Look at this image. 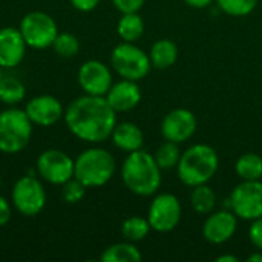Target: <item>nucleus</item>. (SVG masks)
<instances>
[{
  "instance_id": "1",
  "label": "nucleus",
  "mask_w": 262,
  "mask_h": 262,
  "mask_svg": "<svg viewBox=\"0 0 262 262\" xmlns=\"http://www.w3.org/2000/svg\"><path fill=\"white\" fill-rule=\"evenodd\" d=\"M64 124L78 140L100 144L111 138L117 121V112L106 97L83 94L74 98L64 109Z\"/></svg>"
},
{
  "instance_id": "2",
  "label": "nucleus",
  "mask_w": 262,
  "mask_h": 262,
  "mask_svg": "<svg viewBox=\"0 0 262 262\" xmlns=\"http://www.w3.org/2000/svg\"><path fill=\"white\" fill-rule=\"evenodd\" d=\"M161 169L154 154L140 149L127 154L121 164V181L126 189L137 196H152L161 187Z\"/></svg>"
},
{
  "instance_id": "3",
  "label": "nucleus",
  "mask_w": 262,
  "mask_h": 262,
  "mask_svg": "<svg viewBox=\"0 0 262 262\" xmlns=\"http://www.w3.org/2000/svg\"><path fill=\"white\" fill-rule=\"evenodd\" d=\"M220 157L216 150L204 143L192 144L181 154L177 166L180 181L187 187L207 184L218 172Z\"/></svg>"
},
{
  "instance_id": "4",
  "label": "nucleus",
  "mask_w": 262,
  "mask_h": 262,
  "mask_svg": "<svg viewBox=\"0 0 262 262\" xmlns=\"http://www.w3.org/2000/svg\"><path fill=\"white\" fill-rule=\"evenodd\" d=\"M117 163L114 155L98 146L88 147L74 160V178L83 183L88 189L106 186L115 175Z\"/></svg>"
},
{
  "instance_id": "5",
  "label": "nucleus",
  "mask_w": 262,
  "mask_h": 262,
  "mask_svg": "<svg viewBox=\"0 0 262 262\" xmlns=\"http://www.w3.org/2000/svg\"><path fill=\"white\" fill-rule=\"evenodd\" d=\"M34 124L25 109L8 106L0 112V152L6 155L20 154L31 141Z\"/></svg>"
},
{
  "instance_id": "6",
  "label": "nucleus",
  "mask_w": 262,
  "mask_h": 262,
  "mask_svg": "<svg viewBox=\"0 0 262 262\" xmlns=\"http://www.w3.org/2000/svg\"><path fill=\"white\" fill-rule=\"evenodd\" d=\"M111 66L121 78L134 81H141L152 69L149 54L129 41H121L112 49Z\"/></svg>"
},
{
  "instance_id": "7",
  "label": "nucleus",
  "mask_w": 262,
  "mask_h": 262,
  "mask_svg": "<svg viewBox=\"0 0 262 262\" xmlns=\"http://www.w3.org/2000/svg\"><path fill=\"white\" fill-rule=\"evenodd\" d=\"M11 204L23 216H37L46 206V190L34 175L20 177L11 190Z\"/></svg>"
},
{
  "instance_id": "8",
  "label": "nucleus",
  "mask_w": 262,
  "mask_h": 262,
  "mask_svg": "<svg viewBox=\"0 0 262 262\" xmlns=\"http://www.w3.org/2000/svg\"><path fill=\"white\" fill-rule=\"evenodd\" d=\"M18 29L28 48H32V49L52 48V43L60 32L54 17L45 11L28 12L21 18Z\"/></svg>"
},
{
  "instance_id": "9",
  "label": "nucleus",
  "mask_w": 262,
  "mask_h": 262,
  "mask_svg": "<svg viewBox=\"0 0 262 262\" xmlns=\"http://www.w3.org/2000/svg\"><path fill=\"white\" fill-rule=\"evenodd\" d=\"M227 207L238 220L255 221L262 216V180L241 181L227 198Z\"/></svg>"
},
{
  "instance_id": "10",
  "label": "nucleus",
  "mask_w": 262,
  "mask_h": 262,
  "mask_svg": "<svg viewBox=\"0 0 262 262\" xmlns=\"http://www.w3.org/2000/svg\"><path fill=\"white\" fill-rule=\"evenodd\" d=\"M183 216V206L177 195L164 192L155 193L147 209V221L150 229L158 233H169L175 230Z\"/></svg>"
},
{
  "instance_id": "11",
  "label": "nucleus",
  "mask_w": 262,
  "mask_h": 262,
  "mask_svg": "<svg viewBox=\"0 0 262 262\" xmlns=\"http://www.w3.org/2000/svg\"><path fill=\"white\" fill-rule=\"evenodd\" d=\"M35 170L43 181L61 186L74 178V160L60 149H46L38 155Z\"/></svg>"
},
{
  "instance_id": "12",
  "label": "nucleus",
  "mask_w": 262,
  "mask_h": 262,
  "mask_svg": "<svg viewBox=\"0 0 262 262\" xmlns=\"http://www.w3.org/2000/svg\"><path fill=\"white\" fill-rule=\"evenodd\" d=\"M77 80L81 91L88 95L104 97L114 84L111 68L100 60L84 61L77 72Z\"/></svg>"
},
{
  "instance_id": "13",
  "label": "nucleus",
  "mask_w": 262,
  "mask_h": 262,
  "mask_svg": "<svg viewBox=\"0 0 262 262\" xmlns=\"http://www.w3.org/2000/svg\"><path fill=\"white\" fill-rule=\"evenodd\" d=\"M196 117L192 111L184 107H177L164 115L161 121V135L167 141L183 144L190 140L196 132Z\"/></svg>"
},
{
  "instance_id": "14",
  "label": "nucleus",
  "mask_w": 262,
  "mask_h": 262,
  "mask_svg": "<svg viewBox=\"0 0 262 262\" xmlns=\"http://www.w3.org/2000/svg\"><path fill=\"white\" fill-rule=\"evenodd\" d=\"M25 112L28 114L32 124L40 127H51L64 117V107L61 101L57 97L48 94L32 97L26 103Z\"/></svg>"
},
{
  "instance_id": "15",
  "label": "nucleus",
  "mask_w": 262,
  "mask_h": 262,
  "mask_svg": "<svg viewBox=\"0 0 262 262\" xmlns=\"http://www.w3.org/2000/svg\"><path fill=\"white\" fill-rule=\"evenodd\" d=\"M238 229V216L230 210H216L207 215L203 224V236L209 244L221 246L233 238Z\"/></svg>"
},
{
  "instance_id": "16",
  "label": "nucleus",
  "mask_w": 262,
  "mask_h": 262,
  "mask_svg": "<svg viewBox=\"0 0 262 262\" xmlns=\"http://www.w3.org/2000/svg\"><path fill=\"white\" fill-rule=\"evenodd\" d=\"M26 41L18 28L6 26L0 29V68L14 69L26 55Z\"/></svg>"
},
{
  "instance_id": "17",
  "label": "nucleus",
  "mask_w": 262,
  "mask_h": 262,
  "mask_svg": "<svg viewBox=\"0 0 262 262\" xmlns=\"http://www.w3.org/2000/svg\"><path fill=\"white\" fill-rule=\"evenodd\" d=\"M104 97L117 114L129 112L140 104L141 89L138 86V81L121 78L120 81H115L111 86V89Z\"/></svg>"
},
{
  "instance_id": "18",
  "label": "nucleus",
  "mask_w": 262,
  "mask_h": 262,
  "mask_svg": "<svg viewBox=\"0 0 262 262\" xmlns=\"http://www.w3.org/2000/svg\"><path fill=\"white\" fill-rule=\"evenodd\" d=\"M111 140L118 150L130 154V152L143 149L144 134L138 124H135L132 121H123V123L115 124Z\"/></svg>"
},
{
  "instance_id": "19",
  "label": "nucleus",
  "mask_w": 262,
  "mask_h": 262,
  "mask_svg": "<svg viewBox=\"0 0 262 262\" xmlns=\"http://www.w3.org/2000/svg\"><path fill=\"white\" fill-rule=\"evenodd\" d=\"M149 58H150L152 68L169 69L178 60V46L175 41L169 38H160L150 46Z\"/></svg>"
},
{
  "instance_id": "20",
  "label": "nucleus",
  "mask_w": 262,
  "mask_h": 262,
  "mask_svg": "<svg viewBox=\"0 0 262 262\" xmlns=\"http://www.w3.org/2000/svg\"><path fill=\"white\" fill-rule=\"evenodd\" d=\"M100 259L101 262H140L143 255L135 243L124 239L123 243H115L104 249Z\"/></svg>"
},
{
  "instance_id": "21",
  "label": "nucleus",
  "mask_w": 262,
  "mask_h": 262,
  "mask_svg": "<svg viewBox=\"0 0 262 262\" xmlns=\"http://www.w3.org/2000/svg\"><path fill=\"white\" fill-rule=\"evenodd\" d=\"M117 34L121 41L135 43L144 34V20L138 12H127L121 14L117 23Z\"/></svg>"
},
{
  "instance_id": "22",
  "label": "nucleus",
  "mask_w": 262,
  "mask_h": 262,
  "mask_svg": "<svg viewBox=\"0 0 262 262\" xmlns=\"http://www.w3.org/2000/svg\"><path fill=\"white\" fill-rule=\"evenodd\" d=\"M190 206L195 213L207 216L216 207V193L209 184L195 186L190 192Z\"/></svg>"
},
{
  "instance_id": "23",
  "label": "nucleus",
  "mask_w": 262,
  "mask_h": 262,
  "mask_svg": "<svg viewBox=\"0 0 262 262\" xmlns=\"http://www.w3.org/2000/svg\"><path fill=\"white\" fill-rule=\"evenodd\" d=\"M235 172L241 181L262 180V157L255 152L243 154L235 163Z\"/></svg>"
},
{
  "instance_id": "24",
  "label": "nucleus",
  "mask_w": 262,
  "mask_h": 262,
  "mask_svg": "<svg viewBox=\"0 0 262 262\" xmlns=\"http://www.w3.org/2000/svg\"><path fill=\"white\" fill-rule=\"evenodd\" d=\"M26 88L15 75H5L0 80V101L6 106H17L23 101Z\"/></svg>"
},
{
  "instance_id": "25",
  "label": "nucleus",
  "mask_w": 262,
  "mask_h": 262,
  "mask_svg": "<svg viewBox=\"0 0 262 262\" xmlns=\"http://www.w3.org/2000/svg\"><path fill=\"white\" fill-rule=\"evenodd\" d=\"M150 224L147 221V218L143 216H129L127 220L123 221L121 224V235L126 241L130 243H140L144 238H147V235L150 233Z\"/></svg>"
},
{
  "instance_id": "26",
  "label": "nucleus",
  "mask_w": 262,
  "mask_h": 262,
  "mask_svg": "<svg viewBox=\"0 0 262 262\" xmlns=\"http://www.w3.org/2000/svg\"><path fill=\"white\" fill-rule=\"evenodd\" d=\"M181 154L183 152L180 150V144L166 140L154 152V158H155V161L161 170H172V169H177L180 158H181Z\"/></svg>"
},
{
  "instance_id": "27",
  "label": "nucleus",
  "mask_w": 262,
  "mask_h": 262,
  "mask_svg": "<svg viewBox=\"0 0 262 262\" xmlns=\"http://www.w3.org/2000/svg\"><path fill=\"white\" fill-rule=\"evenodd\" d=\"M52 49L61 58H72L80 52V40L71 32H58L52 43Z\"/></svg>"
},
{
  "instance_id": "28",
  "label": "nucleus",
  "mask_w": 262,
  "mask_h": 262,
  "mask_svg": "<svg viewBox=\"0 0 262 262\" xmlns=\"http://www.w3.org/2000/svg\"><path fill=\"white\" fill-rule=\"evenodd\" d=\"M259 0H215L220 11L230 17H246L255 11Z\"/></svg>"
},
{
  "instance_id": "29",
  "label": "nucleus",
  "mask_w": 262,
  "mask_h": 262,
  "mask_svg": "<svg viewBox=\"0 0 262 262\" xmlns=\"http://www.w3.org/2000/svg\"><path fill=\"white\" fill-rule=\"evenodd\" d=\"M86 189L88 187L83 183H80L77 178H71L69 181L61 184V196H63L64 203L77 204V203H80L84 198Z\"/></svg>"
},
{
  "instance_id": "30",
  "label": "nucleus",
  "mask_w": 262,
  "mask_h": 262,
  "mask_svg": "<svg viewBox=\"0 0 262 262\" xmlns=\"http://www.w3.org/2000/svg\"><path fill=\"white\" fill-rule=\"evenodd\" d=\"M144 3H146V0H112V5L121 14L140 12V9L144 6Z\"/></svg>"
},
{
  "instance_id": "31",
  "label": "nucleus",
  "mask_w": 262,
  "mask_h": 262,
  "mask_svg": "<svg viewBox=\"0 0 262 262\" xmlns=\"http://www.w3.org/2000/svg\"><path fill=\"white\" fill-rule=\"evenodd\" d=\"M249 239L256 250H262V216L252 221L249 229Z\"/></svg>"
},
{
  "instance_id": "32",
  "label": "nucleus",
  "mask_w": 262,
  "mask_h": 262,
  "mask_svg": "<svg viewBox=\"0 0 262 262\" xmlns=\"http://www.w3.org/2000/svg\"><path fill=\"white\" fill-rule=\"evenodd\" d=\"M11 216H12L11 203L3 195H0V227H5L11 221Z\"/></svg>"
},
{
  "instance_id": "33",
  "label": "nucleus",
  "mask_w": 262,
  "mask_h": 262,
  "mask_svg": "<svg viewBox=\"0 0 262 262\" xmlns=\"http://www.w3.org/2000/svg\"><path fill=\"white\" fill-rule=\"evenodd\" d=\"M69 2L72 8L80 12H91L100 5V0H69Z\"/></svg>"
},
{
  "instance_id": "34",
  "label": "nucleus",
  "mask_w": 262,
  "mask_h": 262,
  "mask_svg": "<svg viewBox=\"0 0 262 262\" xmlns=\"http://www.w3.org/2000/svg\"><path fill=\"white\" fill-rule=\"evenodd\" d=\"M215 0H184L186 5H189L190 8H195V9H206V8H210L213 5Z\"/></svg>"
},
{
  "instance_id": "35",
  "label": "nucleus",
  "mask_w": 262,
  "mask_h": 262,
  "mask_svg": "<svg viewBox=\"0 0 262 262\" xmlns=\"http://www.w3.org/2000/svg\"><path fill=\"white\" fill-rule=\"evenodd\" d=\"M216 262H239V258L238 256H235V255H221V256H218Z\"/></svg>"
},
{
  "instance_id": "36",
  "label": "nucleus",
  "mask_w": 262,
  "mask_h": 262,
  "mask_svg": "<svg viewBox=\"0 0 262 262\" xmlns=\"http://www.w3.org/2000/svg\"><path fill=\"white\" fill-rule=\"evenodd\" d=\"M246 261L247 262H262V250H256V252H253L252 255H249V256L246 258Z\"/></svg>"
},
{
  "instance_id": "37",
  "label": "nucleus",
  "mask_w": 262,
  "mask_h": 262,
  "mask_svg": "<svg viewBox=\"0 0 262 262\" xmlns=\"http://www.w3.org/2000/svg\"><path fill=\"white\" fill-rule=\"evenodd\" d=\"M2 77H3V69L0 68V80H2Z\"/></svg>"
},
{
  "instance_id": "38",
  "label": "nucleus",
  "mask_w": 262,
  "mask_h": 262,
  "mask_svg": "<svg viewBox=\"0 0 262 262\" xmlns=\"http://www.w3.org/2000/svg\"><path fill=\"white\" fill-rule=\"evenodd\" d=\"M0 187H2V177H0Z\"/></svg>"
}]
</instances>
